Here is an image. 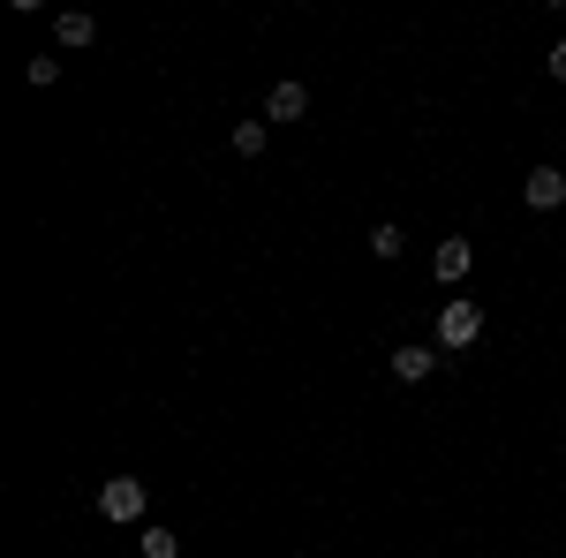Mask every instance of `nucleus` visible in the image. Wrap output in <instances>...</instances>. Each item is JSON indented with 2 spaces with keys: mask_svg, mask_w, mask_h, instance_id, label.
<instances>
[{
  "mask_svg": "<svg viewBox=\"0 0 566 558\" xmlns=\"http://www.w3.org/2000/svg\"><path fill=\"white\" fill-rule=\"evenodd\" d=\"M476 340H483V309L476 302H446V309H438V347L461 355V347H476Z\"/></svg>",
  "mask_w": 566,
  "mask_h": 558,
  "instance_id": "f257e3e1",
  "label": "nucleus"
},
{
  "mask_svg": "<svg viewBox=\"0 0 566 558\" xmlns=\"http://www.w3.org/2000/svg\"><path fill=\"white\" fill-rule=\"evenodd\" d=\"M144 498H151V491H144L136 475H114V483L98 491V514L106 520H144Z\"/></svg>",
  "mask_w": 566,
  "mask_h": 558,
  "instance_id": "f03ea898",
  "label": "nucleus"
},
{
  "mask_svg": "<svg viewBox=\"0 0 566 558\" xmlns=\"http://www.w3.org/2000/svg\"><path fill=\"white\" fill-rule=\"evenodd\" d=\"M469 264H476V242L469 234H453V242H438V257H431V272L453 287V280H469Z\"/></svg>",
  "mask_w": 566,
  "mask_h": 558,
  "instance_id": "7ed1b4c3",
  "label": "nucleus"
},
{
  "mask_svg": "<svg viewBox=\"0 0 566 558\" xmlns=\"http://www.w3.org/2000/svg\"><path fill=\"white\" fill-rule=\"evenodd\" d=\"M522 197L536 204V212H552V204H566V173H559V167H528Z\"/></svg>",
  "mask_w": 566,
  "mask_h": 558,
  "instance_id": "20e7f679",
  "label": "nucleus"
},
{
  "mask_svg": "<svg viewBox=\"0 0 566 558\" xmlns=\"http://www.w3.org/2000/svg\"><path fill=\"white\" fill-rule=\"evenodd\" d=\"M438 370V347H392V378H400V386H423V378H431Z\"/></svg>",
  "mask_w": 566,
  "mask_h": 558,
  "instance_id": "39448f33",
  "label": "nucleus"
},
{
  "mask_svg": "<svg viewBox=\"0 0 566 558\" xmlns=\"http://www.w3.org/2000/svg\"><path fill=\"white\" fill-rule=\"evenodd\" d=\"M310 114V91L287 76V84H272V98H264V122H303Z\"/></svg>",
  "mask_w": 566,
  "mask_h": 558,
  "instance_id": "423d86ee",
  "label": "nucleus"
},
{
  "mask_svg": "<svg viewBox=\"0 0 566 558\" xmlns=\"http://www.w3.org/2000/svg\"><path fill=\"white\" fill-rule=\"evenodd\" d=\"M53 39H61V45H91V39H98V23H91L84 8H69V15L53 23Z\"/></svg>",
  "mask_w": 566,
  "mask_h": 558,
  "instance_id": "0eeeda50",
  "label": "nucleus"
},
{
  "mask_svg": "<svg viewBox=\"0 0 566 558\" xmlns=\"http://www.w3.org/2000/svg\"><path fill=\"white\" fill-rule=\"evenodd\" d=\"M400 250H408V234H400V227H392V219H378V227H370V257H400Z\"/></svg>",
  "mask_w": 566,
  "mask_h": 558,
  "instance_id": "6e6552de",
  "label": "nucleus"
},
{
  "mask_svg": "<svg viewBox=\"0 0 566 558\" xmlns=\"http://www.w3.org/2000/svg\"><path fill=\"white\" fill-rule=\"evenodd\" d=\"M136 551H144V558H181V536H175V528H144Z\"/></svg>",
  "mask_w": 566,
  "mask_h": 558,
  "instance_id": "1a4fd4ad",
  "label": "nucleus"
},
{
  "mask_svg": "<svg viewBox=\"0 0 566 558\" xmlns=\"http://www.w3.org/2000/svg\"><path fill=\"white\" fill-rule=\"evenodd\" d=\"M264 144H272L264 122H234V151H242V159H264Z\"/></svg>",
  "mask_w": 566,
  "mask_h": 558,
  "instance_id": "9d476101",
  "label": "nucleus"
},
{
  "mask_svg": "<svg viewBox=\"0 0 566 558\" xmlns=\"http://www.w3.org/2000/svg\"><path fill=\"white\" fill-rule=\"evenodd\" d=\"M23 76H31V84L45 91V84H61V61H45V53H39V61H31V69H23Z\"/></svg>",
  "mask_w": 566,
  "mask_h": 558,
  "instance_id": "9b49d317",
  "label": "nucleus"
},
{
  "mask_svg": "<svg viewBox=\"0 0 566 558\" xmlns=\"http://www.w3.org/2000/svg\"><path fill=\"white\" fill-rule=\"evenodd\" d=\"M552 76H559V84H566V39L552 45Z\"/></svg>",
  "mask_w": 566,
  "mask_h": 558,
  "instance_id": "f8f14e48",
  "label": "nucleus"
}]
</instances>
